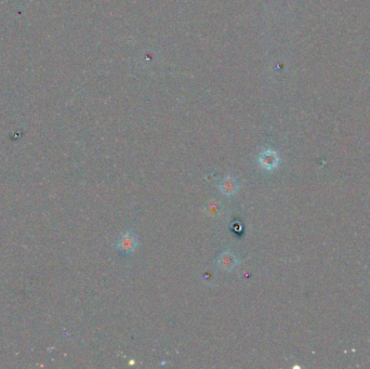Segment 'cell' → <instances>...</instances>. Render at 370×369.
I'll return each mask as SVG.
<instances>
[{
	"instance_id": "cell-1",
	"label": "cell",
	"mask_w": 370,
	"mask_h": 369,
	"mask_svg": "<svg viewBox=\"0 0 370 369\" xmlns=\"http://www.w3.org/2000/svg\"><path fill=\"white\" fill-rule=\"evenodd\" d=\"M137 246V241L135 236L132 234L131 231H128L123 234L119 240L116 243V247L118 250H120L125 255H130L132 253Z\"/></svg>"
},
{
	"instance_id": "cell-2",
	"label": "cell",
	"mask_w": 370,
	"mask_h": 369,
	"mask_svg": "<svg viewBox=\"0 0 370 369\" xmlns=\"http://www.w3.org/2000/svg\"><path fill=\"white\" fill-rule=\"evenodd\" d=\"M238 263H239L238 258L236 257L235 253H233L231 250L224 251L223 253H221L219 259H217V265L226 271H233L238 265Z\"/></svg>"
},
{
	"instance_id": "cell-3",
	"label": "cell",
	"mask_w": 370,
	"mask_h": 369,
	"mask_svg": "<svg viewBox=\"0 0 370 369\" xmlns=\"http://www.w3.org/2000/svg\"><path fill=\"white\" fill-rule=\"evenodd\" d=\"M239 187V183L235 177L233 176H228L227 178H224L221 183H220V191L227 195V196H232L234 195Z\"/></svg>"
},
{
	"instance_id": "cell-4",
	"label": "cell",
	"mask_w": 370,
	"mask_h": 369,
	"mask_svg": "<svg viewBox=\"0 0 370 369\" xmlns=\"http://www.w3.org/2000/svg\"><path fill=\"white\" fill-rule=\"evenodd\" d=\"M259 164L262 168L266 170H272L276 167L278 164L277 155L273 151H266L259 157Z\"/></svg>"
},
{
	"instance_id": "cell-5",
	"label": "cell",
	"mask_w": 370,
	"mask_h": 369,
	"mask_svg": "<svg viewBox=\"0 0 370 369\" xmlns=\"http://www.w3.org/2000/svg\"><path fill=\"white\" fill-rule=\"evenodd\" d=\"M220 211H221V202H219L217 200L212 199L206 205V212L210 216L220 214Z\"/></svg>"
}]
</instances>
